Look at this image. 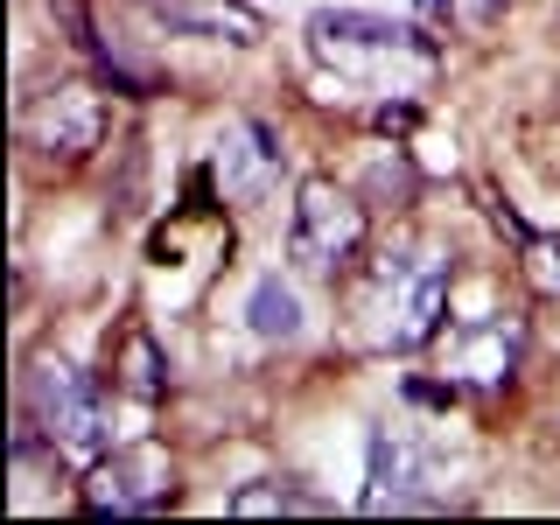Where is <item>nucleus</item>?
<instances>
[{"instance_id": "obj_1", "label": "nucleus", "mask_w": 560, "mask_h": 525, "mask_svg": "<svg viewBox=\"0 0 560 525\" xmlns=\"http://www.w3.org/2000/svg\"><path fill=\"white\" fill-rule=\"evenodd\" d=\"M448 280L455 267L442 253H420V245H399L364 267L358 294H350V315H358V337L372 350H420L442 337V308H448Z\"/></svg>"}, {"instance_id": "obj_8", "label": "nucleus", "mask_w": 560, "mask_h": 525, "mask_svg": "<svg viewBox=\"0 0 560 525\" xmlns=\"http://www.w3.org/2000/svg\"><path fill=\"white\" fill-rule=\"evenodd\" d=\"M280 162H288V154H280L273 127H259V119H238V127H224L210 175L224 183V197H232V203H267V189L280 183Z\"/></svg>"}, {"instance_id": "obj_7", "label": "nucleus", "mask_w": 560, "mask_h": 525, "mask_svg": "<svg viewBox=\"0 0 560 525\" xmlns=\"http://www.w3.org/2000/svg\"><path fill=\"white\" fill-rule=\"evenodd\" d=\"M434 469L413 428H378L372 434V477H364V512L372 518H407V512H434Z\"/></svg>"}, {"instance_id": "obj_6", "label": "nucleus", "mask_w": 560, "mask_h": 525, "mask_svg": "<svg viewBox=\"0 0 560 525\" xmlns=\"http://www.w3.org/2000/svg\"><path fill=\"white\" fill-rule=\"evenodd\" d=\"M525 358V315H477L442 337V378L469 393H504Z\"/></svg>"}, {"instance_id": "obj_14", "label": "nucleus", "mask_w": 560, "mask_h": 525, "mask_svg": "<svg viewBox=\"0 0 560 525\" xmlns=\"http://www.w3.org/2000/svg\"><path fill=\"white\" fill-rule=\"evenodd\" d=\"M512 232L525 238V267H533V288H539V294H560V238H533L525 224H512Z\"/></svg>"}, {"instance_id": "obj_13", "label": "nucleus", "mask_w": 560, "mask_h": 525, "mask_svg": "<svg viewBox=\"0 0 560 525\" xmlns=\"http://www.w3.org/2000/svg\"><path fill=\"white\" fill-rule=\"evenodd\" d=\"M119 385H127L133 399H154L162 393V350L148 343V329H127V337H119Z\"/></svg>"}, {"instance_id": "obj_12", "label": "nucleus", "mask_w": 560, "mask_h": 525, "mask_svg": "<svg viewBox=\"0 0 560 525\" xmlns=\"http://www.w3.org/2000/svg\"><path fill=\"white\" fill-rule=\"evenodd\" d=\"M245 315H253V329L267 343H288V337H302V302H294V288L280 273H267L253 288V302H245Z\"/></svg>"}, {"instance_id": "obj_9", "label": "nucleus", "mask_w": 560, "mask_h": 525, "mask_svg": "<svg viewBox=\"0 0 560 525\" xmlns=\"http://www.w3.org/2000/svg\"><path fill=\"white\" fill-rule=\"evenodd\" d=\"M98 92L92 84H57V92L35 98L28 113V148L43 154H63V162H78L84 148H98Z\"/></svg>"}, {"instance_id": "obj_15", "label": "nucleus", "mask_w": 560, "mask_h": 525, "mask_svg": "<svg viewBox=\"0 0 560 525\" xmlns=\"http://www.w3.org/2000/svg\"><path fill=\"white\" fill-rule=\"evenodd\" d=\"M504 8H512V0H442V14H448L455 28H490Z\"/></svg>"}, {"instance_id": "obj_4", "label": "nucleus", "mask_w": 560, "mask_h": 525, "mask_svg": "<svg viewBox=\"0 0 560 525\" xmlns=\"http://www.w3.org/2000/svg\"><path fill=\"white\" fill-rule=\"evenodd\" d=\"M364 245V210L337 183H302L294 189V224H288V259L302 273H337L343 259H358Z\"/></svg>"}, {"instance_id": "obj_10", "label": "nucleus", "mask_w": 560, "mask_h": 525, "mask_svg": "<svg viewBox=\"0 0 560 525\" xmlns=\"http://www.w3.org/2000/svg\"><path fill=\"white\" fill-rule=\"evenodd\" d=\"M168 35H203V43H259L267 35V14L245 8V0H140Z\"/></svg>"}, {"instance_id": "obj_11", "label": "nucleus", "mask_w": 560, "mask_h": 525, "mask_svg": "<svg viewBox=\"0 0 560 525\" xmlns=\"http://www.w3.org/2000/svg\"><path fill=\"white\" fill-rule=\"evenodd\" d=\"M232 512L238 518H323L329 504L308 498V490L288 483V477H267V483H245L238 498H232Z\"/></svg>"}, {"instance_id": "obj_5", "label": "nucleus", "mask_w": 560, "mask_h": 525, "mask_svg": "<svg viewBox=\"0 0 560 525\" xmlns=\"http://www.w3.org/2000/svg\"><path fill=\"white\" fill-rule=\"evenodd\" d=\"M162 504H175V469L154 442L98 455L92 477H84V512H98V518H148Z\"/></svg>"}, {"instance_id": "obj_2", "label": "nucleus", "mask_w": 560, "mask_h": 525, "mask_svg": "<svg viewBox=\"0 0 560 525\" xmlns=\"http://www.w3.org/2000/svg\"><path fill=\"white\" fill-rule=\"evenodd\" d=\"M308 57L329 70L337 84H364V92H407V84H428L442 49L428 43L407 22H378V14L358 8H323L308 22Z\"/></svg>"}, {"instance_id": "obj_3", "label": "nucleus", "mask_w": 560, "mask_h": 525, "mask_svg": "<svg viewBox=\"0 0 560 525\" xmlns=\"http://www.w3.org/2000/svg\"><path fill=\"white\" fill-rule=\"evenodd\" d=\"M28 407H35L43 442L57 448V455H70V463H98L105 442H113V428H105V393L78 372V364H63V358L35 364Z\"/></svg>"}]
</instances>
